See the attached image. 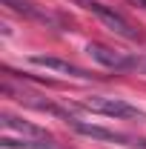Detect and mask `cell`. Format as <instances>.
Here are the masks:
<instances>
[{"mask_svg": "<svg viewBox=\"0 0 146 149\" xmlns=\"http://www.w3.org/2000/svg\"><path fill=\"white\" fill-rule=\"evenodd\" d=\"M80 109L92 112V115H106V118H138V120L146 118L138 106L126 103L123 97H109V95H89V97H83Z\"/></svg>", "mask_w": 146, "mask_h": 149, "instance_id": "obj_1", "label": "cell"}, {"mask_svg": "<svg viewBox=\"0 0 146 149\" xmlns=\"http://www.w3.org/2000/svg\"><path fill=\"white\" fill-rule=\"evenodd\" d=\"M86 12H92V15H97V17L103 20L106 26H109L115 35L126 37V40H138V32H135V26L129 23L123 15H117L115 9H109V6H103V3H97V0H77Z\"/></svg>", "mask_w": 146, "mask_h": 149, "instance_id": "obj_2", "label": "cell"}, {"mask_svg": "<svg viewBox=\"0 0 146 149\" xmlns=\"http://www.w3.org/2000/svg\"><path fill=\"white\" fill-rule=\"evenodd\" d=\"M100 66H106V69H115V72H126V69H138V57L126 55V52H117V49H109V46H103V43H89V49H86Z\"/></svg>", "mask_w": 146, "mask_h": 149, "instance_id": "obj_3", "label": "cell"}, {"mask_svg": "<svg viewBox=\"0 0 146 149\" xmlns=\"http://www.w3.org/2000/svg\"><path fill=\"white\" fill-rule=\"evenodd\" d=\"M0 126H3V135H20V138H32V141H49L52 135L46 129H40L35 123L23 120V118H15L12 112H0Z\"/></svg>", "mask_w": 146, "mask_h": 149, "instance_id": "obj_4", "label": "cell"}, {"mask_svg": "<svg viewBox=\"0 0 146 149\" xmlns=\"http://www.w3.org/2000/svg\"><path fill=\"white\" fill-rule=\"evenodd\" d=\"M32 66H40V69H49V72H57V74H66V77H77V80H89L95 77L92 72L86 69H80V66H74L69 60H60V57H49V55H32Z\"/></svg>", "mask_w": 146, "mask_h": 149, "instance_id": "obj_5", "label": "cell"}, {"mask_svg": "<svg viewBox=\"0 0 146 149\" xmlns=\"http://www.w3.org/2000/svg\"><path fill=\"white\" fill-rule=\"evenodd\" d=\"M9 9H15L17 15H23V17L29 20H37V23H55V17L49 15V12H43V9H37L32 0H3Z\"/></svg>", "mask_w": 146, "mask_h": 149, "instance_id": "obj_6", "label": "cell"}, {"mask_svg": "<svg viewBox=\"0 0 146 149\" xmlns=\"http://www.w3.org/2000/svg\"><path fill=\"white\" fill-rule=\"evenodd\" d=\"M138 69H140V72H146V57H138Z\"/></svg>", "mask_w": 146, "mask_h": 149, "instance_id": "obj_7", "label": "cell"}, {"mask_svg": "<svg viewBox=\"0 0 146 149\" xmlns=\"http://www.w3.org/2000/svg\"><path fill=\"white\" fill-rule=\"evenodd\" d=\"M140 3H143V6H146V0H140Z\"/></svg>", "mask_w": 146, "mask_h": 149, "instance_id": "obj_8", "label": "cell"}]
</instances>
